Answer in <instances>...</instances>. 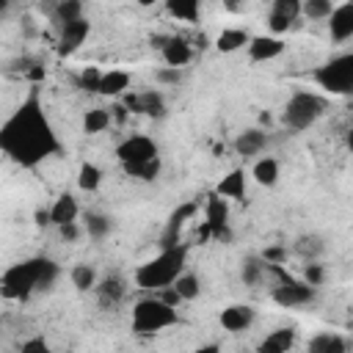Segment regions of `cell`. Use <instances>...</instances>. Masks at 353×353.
<instances>
[{
	"mask_svg": "<svg viewBox=\"0 0 353 353\" xmlns=\"http://www.w3.org/2000/svg\"><path fill=\"white\" fill-rule=\"evenodd\" d=\"M116 160L121 163V168L130 176H135L141 182H154L160 176V168H163L160 146L149 135H127L116 146Z\"/></svg>",
	"mask_w": 353,
	"mask_h": 353,
	"instance_id": "3",
	"label": "cell"
},
{
	"mask_svg": "<svg viewBox=\"0 0 353 353\" xmlns=\"http://www.w3.org/2000/svg\"><path fill=\"white\" fill-rule=\"evenodd\" d=\"M61 276V265L50 256H28L14 262L0 276V295L6 301H28L33 292H50Z\"/></svg>",
	"mask_w": 353,
	"mask_h": 353,
	"instance_id": "2",
	"label": "cell"
},
{
	"mask_svg": "<svg viewBox=\"0 0 353 353\" xmlns=\"http://www.w3.org/2000/svg\"><path fill=\"white\" fill-rule=\"evenodd\" d=\"M77 218H80V204H77L74 193H61V196L52 201V207H50V223L58 229V226L72 223V221H77Z\"/></svg>",
	"mask_w": 353,
	"mask_h": 353,
	"instance_id": "22",
	"label": "cell"
},
{
	"mask_svg": "<svg viewBox=\"0 0 353 353\" xmlns=\"http://www.w3.org/2000/svg\"><path fill=\"white\" fill-rule=\"evenodd\" d=\"M110 124H113V119H110V110L108 108H88L83 113V121H80V127H83L85 135H99Z\"/></svg>",
	"mask_w": 353,
	"mask_h": 353,
	"instance_id": "29",
	"label": "cell"
},
{
	"mask_svg": "<svg viewBox=\"0 0 353 353\" xmlns=\"http://www.w3.org/2000/svg\"><path fill=\"white\" fill-rule=\"evenodd\" d=\"M102 168L97 165V163H80V168H77V188L83 190V193H94V190H99V185H102Z\"/></svg>",
	"mask_w": 353,
	"mask_h": 353,
	"instance_id": "33",
	"label": "cell"
},
{
	"mask_svg": "<svg viewBox=\"0 0 353 353\" xmlns=\"http://www.w3.org/2000/svg\"><path fill=\"white\" fill-rule=\"evenodd\" d=\"M83 17V0H58L55 8H52V22L55 28L66 25V22H74Z\"/></svg>",
	"mask_w": 353,
	"mask_h": 353,
	"instance_id": "35",
	"label": "cell"
},
{
	"mask_svg": "<svg viewBox=\"0 0 353 353\" xmlns=\"http://www.w3.org/2000/svg\"><path fill=\"white\" fill-rule=\"evenodd\" d=\"M298 17H301V0H273L268 14V28L273 36H281L295 25Z\"/></svg>",
	"mask_w": 353,
	"mask_h": 353,
	"instance_id": "14",
	"label": "cell"
},
{
	"mask_svg": "<svg viewBox=\"0 0 353 353\" xmlns=\"http://www.w3.org/2000/svg\"><path fill=\"white\" fill-rule=\"evenodd\" d=\"M121 105L130 113H141V116H152V119H165L168 105L163 91L157 88H146V91H124L121 94Z\"/></svg>",
	"mask_w": 353,
	"mask_h": 353,
	"instance_id": "10",
	"label": "cell"
},
{
	"mask_svg": "<svg viewBox=\"0 0 353 353\" xmlns=\"http://www.w3.org/2000/svg\"><path fill=\"white\" fill-rule=\"evenodd\" d=\"M323 251H325V240H323L320 234H314V232L298 234V237L292 240V254L301 256L303 262H309V259H320Z\"/></svg>",
	"mask_w": 353,
	"mask_h": 353,
	"instance_id": "24",
	"label": "cell"
},
{
	"mask_svg": "<svg viewBox=\"0 0 353 353\" xmlns=\"http://www.w3.org/2000/svg\"><path fill=\"white\" fill-rule=\"evenodd\" d=\"M295 339H298V334H295L292 328H276V331H270V334L256 345V350H259V353H287V350H292Z\"/></svg>",
	"mask_w": 353,
	"mask_h": 353,
	"instance_id": "25",
	"label": "cell"
},
{
	"mask_svg": "<svg viewBox=\"0 0 353 353\" xmlns=\"http://www.w3.org/2000/svg\"><path fill=\"white\" fill-rule=\"evenodd\" d=\"M204 234L218 240V243H229L232 240V229H229V204L223 196L210 193L204 201Z\"/></svg>",
	"mask_w": 353,
	"mask_h": 353,
	"instance_id": "9",
	"label": "cell"
},
{
	"mask_svg": "<svg viewBox=\"0 0 353 353\" xmlns=\"http://www.w3.org/2000/svg\"><path fill=\"white\" fill-rule=\"evenodd\" d=\"M279 176H281V165H279L276 157H270V154H259V157H254L251 179H254L256 185H262V188H273V185L279 182Z\"/></svg>",
	"mask_w": 353,
	"mask_h": 353,
	"instance_id": "23",
	"label": "cell"
},
{
	"mask_svg": "<svg viewBox=\"0 0 353 353\" xmlns=\"http://www.w3.org/2000/svg\"><path fill=\"white\" fill-rule=\"evenodd\" d=\"M157 50H160L163 63H165V66H176V69L188 66L190 58H193V47H190L188 39H182V36H165Z\"/></svg>",
	"mask_w": 353,
	"mask_h": 353,
	"instance_id": "18",
	"label": "cell"
},
{
	"mask_svg": "<svg viewBox=\"0 0 353 353\" xmlns=\"http://www.w3.org/2000/svg\"><path fill=\"white\" fill-rule=\"evenodd\" d=\"M19 350L22 353H47L50 350V342L44 336H30V339H22L19 342Z\"/></svg>",
	"mask_w": 353,
	"mask_h": 353,
	"instance_id": "40",
	"label": "cell"
},
{
	"mask_svg": "<svg viewBox=\"0 0 353 353\" xmlns=\"http://www.w3.org/2000/svg\"><path fill=\"white\" fill-rule=\"evenodd\" d=\"M309 353H345L347 350V339L334 334V331H320L306 342Z\"/></svg>",
	"mask_w": 353,
	"mask_h": 353,
	"instance_id": "26",
	"label": "cell"
},
{
	"mask_svg": "<svg viewBox=\"0 0 353 353\" xmlns=\"http://www.w3.org/2000/svg\"><path fill=\"white\" fill-rule=\"evenodd\" d=\"M268 265H281L287 259V245H268L262 254H259Z\"/></svg>",
	"mask_w": 353,
	"mask_h": 353,
	"instance_id": "41",
	"label": "cell"
},
{
	"mask_svg": "<svg viewBox=\"0 0 353 353\" xmlns=\"http://www.w3.org/2000/svg\"><path fill=\"white\" fill-rule=\"evenodd\" d=\"M196 207H199L196 201H188V204H182L179 210H174V212L168 215V223H165V229H163V234H160V248L179 243V237H182V229H185V223L193 218Z\"/></svg>",
	"mask_w": 353,
	"mask_h": 353,
	"instance_id": "19",
	"label": "cell"
},
{
	"mask_svg": "<svg viewBox=\"0 0 353 353\" xmlns=\"http://www.w3.org/2000/svg\"><path fill=\"white\" fill-rule=\"evenodd\" d=\"M325 105L328 102L314 91H292L281 108V124L292 132H303L317 124V119L325 113Z\"/></svg>",
	"mask_w": 353,
	"mask_h": 353,
	"instance_id": "5",
	"label": "cell"
},
{
	"mask_svg": "<svg viewBox=\"0 0 353 353\" xmlns=\"http://www.w3.org/2000/svg\"><path fill=\"white\" fill-rule=\"evenodd\" d=\"M328 36L336 44H345L353 39V3H339L328 14Z\"/></svg>",
	"mask_w": 353,
	"mask_h": 353,
	"instance_id": "16",
	"label": "cell"
},
{
	"mask_svg": "<svg viewBox=\"0 0 353 353\" xmlns=\"http://www.w3.org/2000/svg\"><path fill=\"white\" fill-rule=\"evenodd\" d=\"M265 276H268V262H265L262 256H256V254H248V256L243 259V265H240V279H243V284H245V287H256Z\"/></svg>",
	"mask_w": 353,
	"mask_h": 353,
	"instance_id": "31",
	"label": "cell"
},
{
	"mask_svg": "<svg viewBox=\"0 0 353 353\" xmlns=\"http://www.w3.org/2000/svg\"><path fill=\"white\" fill-rule=\"evenodd\" d=\"M58 232H61V237L66 240V243H74L80 234H83V229H80V223L77 221H72V223H63V226H58Z\"/></svg>",
	"mask_w": 353,
	"mask_h": 353,
	"instance_id": "42",
	"label": "cell"
},
{
	"mask_svg": "<svg viewBox=\"0 0 353 353\" xmlns=\"http://www.w3.org/2000/svg\"><path fill=\"white\" fill-rule=\"evenodd\" d=\"M69 279H72V287L77 290V292H88V290H94V284H97V268L94 265H88V262H77L72 270H69Z\"/></svg>",
	"mask_w": 353,
	"mask_h": 353,
	"instance_id": "34",
	"label": "cell"
},
{
	"mask_svg": "<svg viewBox=\"0 0 353 353\" xmlns=\"http://www.w3.org/2000/svg\"><path fill=\"white\" fill-rule=\"evenodd\" d=\"M331 8H334V0H301V17L314 19V22L328 19Z\"/></svg>",
	"mask_w": 353,
	"mask_h": 353,
	"instance_id": "36",
	"label": "cell"
},
{
	"mask_svg": "<svg viewBox=\"0 0 353 353\" xmlns=\"http://www.w3.org/2000/svg\"><path fill=\"white\" fill-rule=\"evenodd\" d=\"M165 11L179 22H199L201 17V0H163Z\"/></svg>",
	"mask_w": 353,
	"mask_h": 353,
	"instance_id": "28",
	"label": "cell"
},
{
	"mask_svg": "<svg viewBox=\"0 0 353 353\" xmlns=\"http://www.w3.org/2000/svg\"><path fill=\"white\" fill-rule=\"evenodd\" d=\"M171 287H174V292L179 295V301H196V298L201 295V279H199L196 273H190V270H182V273L171 281Z\"/></svg>",
	"mask_w": 353,
	"mask_h": 353,
	"instance_id": "32",
	"label": "cell"
},
{
	"mask_svg": "<svg viewBox=\"0 0 353 353\" xmlns=\"http://www.w3.org/2000/svg\"><path fill=\"white\" fill-rule=\"evenodd\" d=\"M248 41H251V33H248L245 28H226V30L218 33V39H215V50L223 52V55H232V52L243 50Z\"/></svg>",
	"mask_w": 353,
	"mask_h": 353,
	"instance_id": "27",
	"label": "cell"
},
{
	"mask_svg": "<svg viewBox=\"0 0 353 353\" xmlns=\"http://www.w3.org/2000/svg\"><path fill=\"white\" fill-rule=\"evenodd\" d=\"M83 232H85L91 240H105V237L113 232V218L105 215V212H85V218H83Z\"/></svg>",
	"mask_w": 353,
	"mask_h": 353,
	"instance_id": "30",
	"label": "cell"
},
{
	"mask_svg": "<svg viewBox=\"0 0 353 353\" xmlns=\"http://www.w3.org/2000/svg\"><path fill=\"white\" fill-rule=\"evenodd\" d=\"M135 3H138L141 8H152V6H154V3H160V0H135Z\"/></svg>",
	"mask_w": 353,
	"mask_h": 353,
	"instance_id": "45",
	"label": "cell"
},
{
	"mask_svg": "<svg viewBox=\"0 0 353 353\" xmlns=\"http://www.w3.org/2000/svg\"><path fill=\"white\" fill-rule=\"evenodd\" d=\"M154 80L163 83V85H176L182 80V69H176V66H160L154 72Z\"/></svg>",
	"mask_w": 353,
	"mask_h": 353,
	"instance_id": "39",
	"label": "cell"
},
{
	"mask_svg": "<svg viewBox=\"0 0 353 353\" xmlns=\"http://www.w3.org/2000/svg\"><path fill=\"white\" fill-rule=\"evenodd\" d=\"M130 83H132L130 72H124V69H108V72H102V77H99L97 94H99V97L119 99L124 91H130Z\"/></svg>",
	"mask_w": 353,
	"mask_h": 353,
	"instance_id": "21",
	"label": "cell"
},
{
	"mask_svg": "<svg viewBox=\"0 0 353 353\" xmlns=\"http://www.w3.org/2000/svg\"><path fill=\"white\" fill-rule=\"evenodd\" d=\"M36 223L39 226H47L50 223V210H36Z\"/></svg>",
	"mask_w": 353,
	"mask_h": 353,
	"instance_id": "43",
	"label": "cell"
},
{
	"mask_svg": "<svg viewBox=\"0 0 353 353\" xmlns=\"http://www.w3.org/2000/svg\"><path fill=\"white\" fill-rule=\"evenodd\" d=\"M8 6H11V0H0V11H6Z\"/></svg>",
	"mask_w": 353,
	"mask_h": 353,
	"instance_id": "46",
	"label": "cell"
},
{
	"mask_svg": "<svg viewBox=\"0 0 353 353\" xmlns=\"http://www.w3.org/2000/svg\"><path fill=\"white\" fill-rule=\"evenodd\" d=\"M130 323H132V331H138V334H160V331L176 325L179 314H176V306L165 303L160 295H149L132 306Z\"/></svg>",
	"mask_w": 353,
	"mask_h": 353,
	"instance_id": "6",
	"label": "cell"
},
{
	"mask_svg": "<svg viewBox=\"0 0 353 353\" xmlns=\"http://www.w3.org/2000/svg\"><path fill=\"white\" fill-rule=\"evenodd\" d=\"M185 268H188V245H182V243L165 245V248H160L157 256H152L143 265H138L135 284L141 290H146V292H157V290L168 287Z\"/></svg>",
	"mask_w": 353,
	"mask_h": 353,
	"instance_id": "4",
	"label": "cell"
},
{
	"mask_svg": "<svg viewBox=\"0 0 353 353\" xmlns=\"http://www.w3.org/2000/svg\"><path fill=\"white\" fill-rule=\"evenodd\" d=\"M312 80L334 97H350L353 94V52L331 55L328 61L312 69Z\"/></svg>",
	"mask_w": 353,
	"mask_h": 353,
	"instance_id": "7",
	"label": "cell"
},
{
	"mask_svg": "<svg viewBox=\"0 0 353 353\" xmlns=\"http://www.w3.org/2000/svg\"><path fill=\"white\" fill-rule=\"evenodd\" d=\"M268 143H270L268 130H262V127H248V130H243V132L234 135L232 149H234V154H237L240 160H254V157H259V154L268 149Z\"/></svg>",
	"mask_w": 353,
	"mask_h": 353,
	"instance_id": "12",
	"label": "cell"
},
{
	"mask_svg": "<svg viewBox=\"0 0 353 353\" xmlns=\"http://www.w3.org/2000/svg\"><path fill=\"white\" fill-rule=\"evenodd\" d=\"M61 152V138L44 113L39 88H30V94L0 124V154H6L14 165L33 171Z\"/></svg>",
	"mask_w": 353,
	"mask_h": 353,
	"instance_id": "1",
	"label": "cell"
},
{
	"mask_svg": "<svg viewBox=\"0 0 353 353\" xmlns=\"http://www.w3.org/2000/svg\"><path fill=\"white\" fill-rule=\"evenodd\" d=\"M215 193L223 196L226 201H243L248 193V176L243 168H232L226 176H221V182L215 185Z\"/></svg>",
	"mask_w": 353,
	"mask_h": 353,
	"instance_id": "20",
	"label": "cell"
},
{
	"mask_svg": "<svg viewBox=\"0 0 353 353\" xmlns=\"http://www.w3.org/2000/svg\"><path fill=\"white\" fill-rule=\"evenodd\" d=\"M99 77H102V69H99V66H85V69H80V74H77V88H83V91H88V94H97Z\"/></svg>",
	"mask_w": 353,
	"mask_h": 353,
	"instance_id": "37",
	"label": "cell"
},
{
	"mask_svg": "<svg viewBox=\"0 0 353 353\" xmlns=\"http://www.w3.org/2000/svg\"><path fill=\"white\" fill-rule=\"evenodd\" d=\"M287 50V44H284V39L281 36H251V41L245 44V52H248V58L254 61V63H265V61H273V58H279L281 52Z\"/></svg>",
	"mask_w": 353,
	"mask_h": 353,
	"instance_id": "17",
	"label": "cell"
},
{
	"mask_svg": "<svg viewBox=\"0 0 353 353\" xmlns=\"http://www.w3.org/2000/svg\"><path fill=\"white\" fill-rule=\"evenodd\" d=\"M88 33H91V22H88L85 17H80V19H74V22L61 25V28H58V39H55V52H58L61 58L74 55V52L85 44Z\"/></svg>",
	"mask_w": 353,
	"mask_h": 353,
	"instance_id": "11",
	"label": "cell"
},
{
	"mask_svg": "<svg viewBox=\"0 0 353 353\" xmlns=\"http://www.w3.org/2000/svg\"><path fill=\"white\" fill-rule=\"evenodd\" d=\"M254 320H256V309L248 306V303H229V306L221 309V314H218L221 328L229 331V334H243V331H248V328L254 325Z\"/></svg>",
	"mask_w": 353,
	"mask_h": 353,
	"instance_id": "15",
	"label": "cell"
},
{
	"mask_svg": "<svg viewBox=\"0 0 353 353\" xmlns=\"http://www.w3.org/2000/svg\"><path fill=\"white\" fill-rule=\"evenodd\" d=\"M226 8L229 11H240V0H226Z\"/></svg>",
	"mask_w": 353,
	"mask_h": 353,
	"instance_id": "44",
	"label": "cell"
},
{
	"mask_svg": "<svg viewBox=\"0 0 353 353\" xmlns=\"http://www.w3.org/2000/svg\"><path fill=\"white\" fill-rule=\"evenodd\" d=\"M91 292H94V298H97V303L102 309H116L127 298V281L119 273H108V276L97 279V284H94Z\"/></svg>",
	"mask_w": 353,
	"mask_h": 353,
	"instance_id": "13",
	"label": "cell"
},
{
	"mask_svg": "<svg viewBox=\"0 0 353 353\" xmlns=\"http://www.w3.org/2000/svg\"><path fill=\"white\" fill-rule=\"evenodd\" d=\"M303 281L320 290V284L325 281V268H323L317 259H309V262L303 265Z\"/></svg>",
	"mask_w": 353,
	"mask_h": 353,
	"instance_id": "38",
	"label": "cell"
},
{
	"mask_svg": "<svg viewBox=\"0 0 353 353\" xmlns=\"http://www.w3.org/2000/svg\"><path fill=\"white\" fill-rule=\"evenodd\" d=\"M268 270H273V273H279V276H281V281L270 290V301H273V303H279L281 309L309 306V303L317 298V287H312V284H306V281H295V279L284 276L279 265H268Z\"/></svg>",
	"mask_w": 353,
	"mask_h": 353,
	"instance_id": "8",
	"label": "cell"
}]
</instances>
